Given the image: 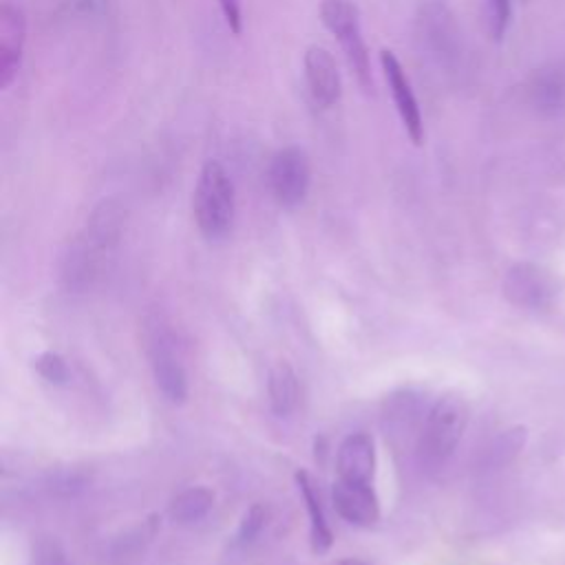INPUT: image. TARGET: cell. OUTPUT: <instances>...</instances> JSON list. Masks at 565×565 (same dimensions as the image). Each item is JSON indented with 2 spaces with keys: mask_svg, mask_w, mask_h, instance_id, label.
I'll use <instances>...</instances> for the list:
<instances>
[{
  "mask_svg": "<svg viewBox=\"0 0 565 565\" xmlns=\"http://www.w3.org/2000/svg\"><path fill=\"white\" fill-rule=\"evenodd\" d=\"M320 19L325 28L336 36L340 43L349 67L354 69L358 83L367 89L371 87V67H369V54L362 41L360 30V14L351 0H323L320 6Z\"/></svg>",
  "mask_w": 565,
  "mask_h": 565,
  "instance_id": "4",
  "label": "cell"
},
{
  "mask_svg": "<svg viewBox=\"0 0 565 565\" xmlns=\"http://www.w3.org/2000/svg\"><path fill=\"white\" fill-rule=\"evenodd\" d=\"M36 565H69V561L65 550L56 541L45 539L36 547Z\"/></svg>",
  "mask_w": 565,
  "mask_h": 565,
  "instance_id": "21",
  "label": "cell"
},
{
  "mask_svg": "<svg viewBox=\"0 0 565 565\" xmlns=\"http://www.w3.org/2000/svg\"><path fill=\"white\" fill-rule=\"evenodd\" d=\"M376 472V448L367 433L345 437L338 448V477L347 481L371 483Z\"/></svg>",
  "mask_w": 565,
  "mask_h": 565,
  "instance_id": "12",
  "label": "cell"
},
{
  "mask_svg": "<svg viewBox=\"0 0 565 565\" xmlns=\"http://www.w3.org/2000/svg\"><path fill=\"white\" fill-rule=\"evenodd\" d=\"M468 424V404L457 393H444L435 400V404L428 409V413L422 420L417 453L420 461L426 468H439L444 466Z\"/></svg>",
  "mask_w": 565,
  "mask_h": 565,
  "instance_id": "2",
  "label": "cell"
},
{
  "mask_svg": "<svg viewBox=\"0 0 565 565\" xmlns=\"http://www.w3.org/2000/svg\"><path fill=\"white\" fill-rule=\"evenodd\" d=\"M338 565H369V563H365V561H360V558H345V561H340Z\"/></svg>",
  "mask_w": 565,
  "mask_h": 565,
  "instance_id": "23",
  "label": "cell"
},
{
  "mask_svg": "<svg viewBox=\"0 0 565 565\" xmlns=\"http://www.w3.org/2000/svg\"><path fill=\"white\" fill-rule=\"evenodd\" d=\"M305 78L309 94L316 105L329 109L340 100L343 83L336 67V61L325 47H309L305 54Z\"/></svg>",
  "mask_w": 565,
  "mask_h": 565,
  "instance_id": "11",
  "label": "cell"
},
{
  "mask_svg": "<svg viewBox=\"0 0 565 565\" xmlns=\"http://www.w3.org/2000/svg\"><path fill=\"white\" fill-rule=\"evenodd\" d=\"M556 285L547 272L536 265H514L503 281L506 298L525 309H543L552 303Z\"/></svg>",
  "mask_w": 565,
  "mask_h": 565,
  "instance_id": "7",
  "label": "cell"
},
{
  "mask_svg": "<svg viewBox=\"0 0 565 565\" xmlns=\"http://www.w3.org/2000/svg\"><path fill=\"white\" fill-rule=\"evenodd\" d=\"M221 6V12H224V19L228 23V28L232 30V34H241L243 30V14H241V0H219Z\"/></svg>",
  "mask_w": 565,
  "mask_h": 565,
  "instance_id": "22",
  "label": "cell"
},
{
  "mask_svg": "<svg viewBox=\"0 0 565 565\" xmlns=\"http://www.w3.org/2000/svg\"><path fill=\"white\" fill-rule=\"evenodd\" d=\"M530 100L541 116H558L565 109V69L558 65L539 69L530 83Z\"/></svg>",
  "mask_w": 565,
  "mask_h": 565,
  "instance_id": "13",
  "label": "cell"
},
{
  "mask_svg": "<svg viewBox=\"0 0 565 565\" xmlns=\"http://www.w3.org/2000/svg\"><path fill=\"white\" fill-rule=\"evenodd\" d=\"M265 523H268V510H265L261 503H254V506L243 514L237 539H239L241 543H252V541L261 534V530L265 528Z\"/></svg>",
  "mask_w": 565,
  "mask_h": 565,
  "instance_id": "19",
  "label": "cell"
},
{
  "mask_svg": "<svg viewBox=\"0 0 565 565\" xmlns=\"http://www.w3.org/2000/svg\"><path fill=\"white\" fill-rule=\"evenodd\" d=\"M28 41V19L14 0H3L0 8V85L8 89L19 76Z\"/></svg>",
  "mask_w": 565,
  "mask_h": 565,
  "instance_id": "6",
  "label": "cell"
},
{
  "mask_svg": "<svg viewBox=\"0 0 565 565\" xmlns=\"http://www.w3.org/2000/svg\"><path fill=\"white\" fill-rule=\"evenodd\" d=\"M332 497L338 514L354 525H373L380 519V503L371 483L338 477Z\"/></svg>",
  "mask_w": 565,
  "mask_h": 565,
  "instance_id": "10",
  "label": "cell"
},
{
  "mask_svg": "<svg viewBox=\"0 0 565 565\" xmlns=\"http://www.w3.org/2000/svg\"><path fill=\"white\" fill-rule=\"evenodd\" d=\"M127 213L118 202H102L65 254L63 276L69 287H87L107 254L118 246Z\"/></svg>",
  "mask_w": 565,
  "mask_h": 565,
  "instance_id": "1",
  "label": "cell"
},
{
  "mask_svg": "<svg viewBox=\"0 0 565 565\" xmlns=\"http://www.w3.org/2000/svg\"><path fill=\"white\" fill-rule=\"evenodd\" d=\"M235 184L219 162H208L197 180L193 210L204 237L221 239L230 232L235 221Z\"/></svg>",
  "mask_w": 565,
  "mask_h": 565,
  "instance_id": "3",
  "label": "cell"
},
{
  "mask_svg": "<svg viewBox=\"0 0 565 565\" xmlns=\"http://www.w3.org/2000/svg\"><path fill=\"white\" fill-rule=\"evenodd\" d=\"M151 367L155 376V384L162 395L173 402L182 404L188 398V376L186 369L164 336H155L151 343Z\"/></svg>",
  "mask_w": 565,
  "mask_h": 565,
  "instance_id": "9",
  "label": "cell"
},
{
  "mask_svg": "<svg viewBox=\"0 0 565 565\" xmlns=\"http://www.w3.org/2000/svg\"><path fill=\"white\" fill-rule=\"evenodd\" d=\"M512 17V0H490V30L497 41L503 39Z\"/></svg>",
  "mask_w": 565,
  "mask_h": 565,
  "instance_id": "20",
  "label": "cell"
},
{
  "mask_svg": "<svg viewBox=\"0 0 565 565\" xmlns=\"http://www.w3.org/2000/svg\"><path fill=\"white\" fill-rule=\"evenodd\" d=\"M215 495L204 486H193L180 492L171 503V517L180 525H193L208 517L213 510Z\"/></svg>",
  "mask_w": 565,
  "mask_h": 565,
  "instance_id": "16",
  "label": "cell"
},
{
  "mask_svg": "<svg viewBox=\"0 0 565 565\" xmlns=\"http://www.w3.org/2000/svg\"><path fill=\"white\" fill-rule=\"evenodd\" d=\"M270 406L274 415L287 417L298 404V378L287 362H276L268 380Z\"/></svg>",
  "mask_w": 565,
  "mask_h": 565,
  "instance_id": "15",
  "label": "cell"
},
{
  "mask_svg": "<svg viewBox=\"0 0 565 565\" xmlns=\"http://www.w3.org/2000/svg\"><path fill=\"white\" fill-rule=\"evenodd\" d=\"M380 65H382V72H384V78H387V85H389V91L393 96V102H395V109H398V116L404 124V131L406 135L411 138L413 144H422L424 140V124H422V113H420V107H417V100H415V94L411 89V83L400 65V61L391 54V52H382L380 54Z\"/></svg>",
  "mask_w": 565,
  "mask_h": 565,
  "instance_id": "8",
  "label": "cell"
},
{
  "mask_svg": "<svg viewBox=\"0 0 565 565\" xmlns=\"http://www.w3.org/2000/svg\"><path fill=\"white\" fill-rule=\"evenodd\" d=\"M312 171L303 149L287 146L279 151L270 164V188L283 208H296L309 193Z\"/></svg>",
  "mask_w": 565,
  "mask_h": 565,
  "instance_id": "5",
  "label": "cell"
},
{
  "mask_svg": "<svg viewBox=\"0 0 565 565\" xmlns=\"http://www.w3.org/2000/svg\"><path fill=\"white\" fill-rule=\"evenodd\" d=\"M39 376L52 384H65L69 380V367L65 358L56 351H45L34 360Z\"/></svg>",
  "mask_w": 565,
  "mask_h": 565,
  "instance_id": "18",
  "label": "cell"
},
{
  "mask_svg": "<svg viewBox=\"0 0 565 565\" xmlns=\"http://www.w3.org/2000/svg\"><path fill=\"white\" fill-rule=\"evenodd\" d=\"M422 23H424V32H426V41L435 47V52L442 56H450L457 52V30H455V23H453V17L435 6V8H428L422 17Z\"/></svg>",
  "mask_w": 565,
  "mask_h": 565,
  "instance_id": "17",
  "label": "cell"
},
{
  "mask_svg": "<svg viewBox=\"0 0 565 565\" xmlns=\"http://www.w3.org/2000/svg\"><path fill=\"white\" fill-rule=\"evenodd\" d=\"M296 483H298L301 497H303V501H305V508H307V512H309L314 552L323 554V552H327V550L332 547L334 534H332V528H329V523H327V517H325L320 497H318V492H316V486H314L312 477H309L305 470L296 472Z\"/></svg>",
  "mask_w": 565,
  "mask_h": 565,
  "instance_id": "14",
  "label": "cell"
}]
</instances>
